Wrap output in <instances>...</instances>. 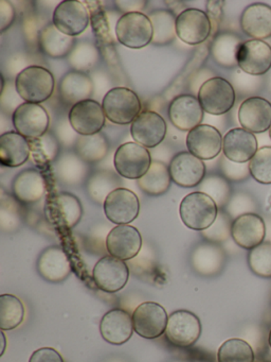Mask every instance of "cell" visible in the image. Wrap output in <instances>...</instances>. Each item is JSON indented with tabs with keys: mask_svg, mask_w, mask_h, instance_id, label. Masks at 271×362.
<instances>
[{
	"mask_svg": "<svg viewBox=\"0 0 271 362\" xmlns=\"http://www.w3.org/2000/svg\"><path fill=\"white\" fill-rule=\"evenodd\" d=\"M54 77L42 66H29L17 75L15 90L25 103H40L48 100L54 90Z\"/></svg>",
	"mask_w": 271,
	"mask_h": 362,
	"instance_id": "cell-1",
	"label": "cell"
},
{
	"mask_svg": "<svg viewBox=\"0 0 271 362\" xmlns=\"http://www.w3.org/2000/svg\"><path fill=\"white\" fill-rule=\"evenodd\" d=\"M179 214L186 228L205 230L215 222L218 206L211 197L201 192H195L184 197L180 203Z\"/></svg>",
	"mask_w": 271,
	"mask_h": 362,
	"instance_id": "cell-2",
	"label": "cell"
},
{
	"mask_svg": "<svg viewBox=\"0 0 271 362\" xmlns=\"http://www.w3.org/2000/svg\"><path fill=\"white\" fill-rule=\"evenodd\" d=\"M104 113L110 122L120 126L133 124L141 113V101L133 90L114 88L103 99Z\"/></svg>",
	"mask_w": 271,
	"mask_h": 362,
	"instance_id": "cell-3",
	"label": "cell"
},
{
	"mask_svg": "<svg viewBox=\"0 0 271 362\" xmlns=\"http://www.w3.org/2000/svg\"><path fill=\"white\" fill-rule=\"evenodd\" d=\"M119 43L131 49H141L152 43L154 29L150 18L142 12L123 14L116 25Z\"/></svg>",
	"mask_w": 271,
	"mask_h": 362,
	"instance_id": "cell-4",
	"label": "cell"
},
{
	"mask_svg": "<svg viewBox=\"0 0 271 362\" xmlns=\"http://www.w3.org/2000/svg\"><path fill=\"white\" fill-rule=\"evenodd\" d=\"M198 100L205 113L222 115L234 105L235 90L224 78H211L199 88Z\"/></svg>",
	"mask_w": 271,
	"mask_h": 362,
	"instance_id": "cell-5",
	"label": "cell"
},
{
	"mask_svg": "<svg viewBox=\"0 0 271 362\" xmlns=\"http://www.w3.org/2000/svg\"><path fill=\"white\" fill-rule=\"evenodd\" d=\"M152 156L147 148L137 143L121 145L114 153V164L121 177L139 180L147 173L152 165Z\"/></svg>",
	"mask_w": 271,
	"mask_h": 362,
	"instance_id": "cell-6",
	"label": "cell"
},
{
	"mask_svg": "<svg viewBox=\"0 0 271 362\" xmlns=\"http://www.w3.org/2000/svg\"><path fill=\"white\" fill-rule=\"evenodd\" d=\"M164 334L167 341L175 346H191L200 337V320L195 313L188 310L181 309L174 311L167 320Z\"/></svg>",
	"mask_w": 271,
	"mask_h": 362,
	"instance_id": "cell-7",
	"label": "cell"
},
{
	"mask_svg": "<svg viewBox=\"0 0 271 362\" xmlns=\"http://www.w3.org/2000/svg\"><path fill=\"white\" fill-rule=\"evenodd\" d=\"M90 22V11L78 0L61 1L53 12L52 24L61 33L76 37L82 35Z\"/></svg>",
	"mask_w": 271,
	"mask_h": 362,
	"instance_id": "cell-8",
	"label": "cell"
},
{
	"mask_svg": "<svg viewBox=\"0 0 271 362\" xmlns=\"http://www.w3.org/2000/svg\"><path fill=\"white\" fill-rule=\"evenodd\" d=\"M176 33L183 43L199 45L207 41L212 33V25L207 12L186 9L176 18Z\"/></svg>",
	"mask_w": 271,
	"mask_h": 362,
	"instance_id": "cell-9",
	"label": "cell"
},
{
	"mask_svg": "<svg viewBox=\"0 0 271 362\" xmlns=\"http://www.w3.org/2000/svg\"><path fill=\"white\" fill-rule=\"evenodd\" d=\"M93 281L102 291L116 293L126 286L129 279L128 266L124 260L114 256L102 257L92 271Z\"/></svg>",
	"mask_w": 271,
	"mask_h": 362,
	"instance_id": "cell-10",
	"label": "cell"
},
{
	"mask_svg": "<svg viewBox=\"0 0 271 362\" xmlns=\"http://www.w3.org/2000/svg\"><path fill=\"white\" fill-rule=\"evenodd\" d=\"M16 132L25 139H34L46 134L50 118L48 112L36 103H23L15 109L12 116Z\"/></svg>",
	"mask_w": 271,
	"mask_h": 362,
	"instance_id": "cell-11",
	"label": "cell"
},
{
	"mask_svg": "<svg viewBox=\"0 0 271 362\" xmlns=\"http://www.w3.org/2000/svg\"><path fill=\"white\" fill-rule=\"evenodd\" d=\"M167 315L158 303L145 302L139 305L133 313V330L144 339H157L167 329Z\"/></svg>",
	"mask_w": 271,
	"mask_h": 362,
	"instance_id": "cell-12",
	"label": "cell"
},
{
	"mask_svg": "<svg viewBox=\"0 0 271 362\" xmlns=\"http://www.w3.org/2000/svg\"><path fill=\"white\" fill-rule=\"evenodd\" d=\"M106 218L116 226L131 223L139 215V199L135 192L120 187L106 198L103 204Z\"/></svg>",
	"mask_w": 271,
	"mask_h": 362,
	"instance_id": "cell-13",
	"label": "cell"
},
{
	"mask_svg": "<svg viewBox=\"0 0 271 362\" xmlns=\"http://www.w3.org/2000/svg\"><path fill=\"white\" fill-rule=\"evenodd\" d=\"M105 119L103 107L93 99L80 101L70 109V126L80 135L97 134L104 128Z\"/></svg>",
	"mask_w": 271,
	"mask_h": 362,
	"instance_id": "cell-14",
	"label": "cell"
},
{
	"mask_svg": "<svg viewBox=\"0 0 271 362\" xmlns=\"http://www.w3.org/2000/svg\"><path fill=\"white\" fill-rule=\"evenodd\" d=\"M236 62L248 75H265L271 69V47L266 42L249 40L239 46Z\"/></svg>",
	"mask_w": 271,
	"mask_h": 362,
	"instance_id": "cell-15",
	"label": "cell"
},
{
	"mask_svg": "<svg viewBox=\"0 0 271 362\" xmlns=\"http://www.w3.org/2000/svg\"><path fill=\"white\" fill-rule=\"evenodd\" d=\"M169 169L171 181L181 187H195L205 180V163L190 152L176 154L169 163Z\"/></svg>",
	"mask_w": 271,
	"mask_h": 362,
	"instance_id": "cell-16",
	"label": "cell"
},
{
	"mask_svg": "<svg viewBox=\"0 0 271 362\" xmlns=\"http://www.w3.org/2000/svg\"><path fill=\"white\" fill-rule=\"evenodd\" d=\"M222 134L217 129L209 124H199L191 130L186 136L188 152L201 160L215 158L222 150Z\"/></svg>",
	"mask_w": 271,
	"mask_h": 362,
	"instance_id": "cell-17",
	"label": "cell"
},
{
	"mask_svg": "<svg viewBox=\"0 0 271 362\" xmlns=\"http://www.w3.org/2000/svg\"><path fill=\"white\" fill-rule=\"evenodd\" d=\"M131 134L135 143L145 148H155L164 139L167 124L156 112H141L131 124Z\"/></svg>",
	"mask_w": 271,
	"mask_h": 362,
	"instance_id": "cell-18",
	"label": "cell"
},
{
	"mask_svg": "<svg viewBox=\"0 0 271 362\" xmlns=\"http://www.w3.org/2000/svg\"><path fill=\"white\" fill-rule=\"evenodd\" d=\"M142 237L135 226L123 224L112 228L106 238L108 253L121 260H131L139 254Z\"/></svg>",
	"mask_w": 271,
	"mask_h": 362,
	"instance_id": "cell-19",
	"label": "cell"
},
{
	"mask_svg": "<svg viewBox=\"0 0 271 362\" xmlns=\"http://www.w3.org/2000/svg\"><path fill=\"white\" fill-rule=\"evenodd\" d=\"M203 107L198 98L192 95H180L169 103V117L171 124L181 131H188L198 127L203 119Z\"/></svg>",
	"mask_w": 271,
	"mask_h": 362,
	"instance_id": "cell-20",
	"label": "cell"
},
{
	"mask_svg": "<svg viewBox=\"0 0 271 362\" xmlns=\"http://www.w3.org/2000/svg\"><path fill=\"white\" fill-rule=\"evenodd\" d=\"M266 235L264 220L256 214H243L235 218L231 226V236L239 247L252 250L260 245Z\"/></svg>",
	"mask_w": 271,
	"mask_h": 362,
	"instance_id": "cell-21",
	"label": "cell"
},
{
	"mask_svg": "<svg viewBox=\"0 0 271 362\" xmlns=\"http://www.w3.org/2000/svg\"><path fill=\"white\" fill-rule=\"evenodd\" d=\"M239 122L249 132H266L271 127V103L262 97L246 99L239 107Z\"/></svg>",
	"mask_w": 271,
	"mask_h": 362,
	"instance_id": "cell-22",
	"label": "cell"
},
{
	"mask_svg": "<svg viewBox=\"0 0 271 362\" xmlns=\"http://www.w3.org/2000/svg\"><path fill=\"white\" fill-rule=\"evenodd\" d=\"M38 273L49 283H61L71 274L72 267L63 247L53 245L42 252L36 264Z\"/></svg>",
	"mask_w": 271,
	"mask_h": 362,
	"instance_id": "cell-23",
	"label": "cell"
},
{
	"mask_svg": "<svg viewBox=\"0 0 271 362\" xmlns=\"http://www.w3.org/2000/svg\"><path fill=\"white\" fill-rule=\"evenodd\" d=\"M258 150L255 136L245 129H232L224 135L222 151L227 160L231 162L239 164L250 162Z\"/></svg>",
	"mask_w": 271,
	"mask_h": 362,
	"instance_id": "cell-24",
	"label": "cell"
},
{
	"mask_svg": "<svg viewBox=\"0 0 271 362\" xmlns=\"http://www.w3.org/2000/svg\"><path fill=\"white\" fill-rule=\"evenodd\" d=\"M49 217L53 224L71 230L80 222L83 207L80 200L69 192H59L49 202Z\"/></svg>",
	"mask_w": 271,
	"mask_h": 362,
	"instance_id": "cell-25",
	"label": "cell"
},
{
	"mask_svg": "<svg viewBox=\"0 0 271 362\" xmlns=\"http://www.w3.org/2000/svg\"><path fill=\"white\" fill-rule=\"evenodd\" d=\"M100 332L102 338L110 344H124L133 336V315L123 309H112L102 317Z\"/></svg>",
	"mask_w": 271,
	"mask_h": 362,
	"instance_id": "cell-26",
	"label": "cell"
},
{
	"mask_svg": "<svg viewBox=\"0 0 271 362\" xmlns=\"http://www.w3.org/2000/svg\"><path fill=\"white\" fill-rule=\"evenodd\" d=\"M241 27L246 35L254 40L271 37V7L264 4H254L243 10Z\"/></svg>",
	"mask_w": 271,
	"mask_h": 362,
	"instance_id": "cell-27",
	"label": "cell"
},
{
	"mask_svg": "<svg viewBox=\"0 0 271 362\" xmlns=\"http://www.w3.org/2000/svg\"><path fill=\"white\" fill-rule=\"evenodd\" d=\"M29 141L18 132L10 131L0 136V163L2 166L16 168L29 160Z\"/></svg>",
	"mask_w": 271,
	"mask_h": 362,
	"instance_id": "cell-28",
	"label": "cell"
},
{
	"mask_svg": "<svg viewBox=\"0 0 271 362\" xmlns=\"http://www.w3.org/2000/svg\"><path fill=\"white\" fill-rule=\"evenodd\" d=\"M13 194L25 204L37 202L46 192V182L40 171L28 169L19 173L12 185Z\"/></svg>",
	"mask_w": 271,
	"mask_h": 362,
	"instance_id": "cell-29",
	"label": "cell"
},
{
	"mask_svg": "<svg viewBox=\"0 0 271 362\" xmlns=\"http://www.w3.org/2000/svg\"><path fill=\"white\" fill-rule=\"evenodd\" d=\"M93 84L90 78L82 71H71L61 79L59 94L64 103L76 105L87 100L92 95Z\"/></svg>",
	"mask_w": 271,
	"mask_h": 362,
	"instance_id": "cell-30",
	"label": "cell"
},
{
	"mask_svg": "<svg viewBox=\"0 0 271 362\" xmlns=\"http://www.w3.org/2000/svg\"><path fill=\"white\" fill-rule=\"evenodd\" d=\"M40 46L42 52L53 59L65 58L73 50L74 37L61 33L54 25H47L40 33Z\"/></svg>",
	"mask_w": 271,
	"mask_h": 362,
	"instance_id": "cell-31",
	"label": "cell"
},
{
	"mask_svg": "<svg viewBox=\"0 0 271 362\" xmlns=\"http://www.w3.org/2000/svg\"><path fill=\"white\" fill-rule=\"evenodd\" d=\"M191 262L198 274L212 276L218 274L224 268V254L217 245L205 243L194 250Z\"/></svg>",
	"mask_w": 271,
	"mask_h": 362,
	"instance_id": "cell-32",
	"label": "cell"
},
{
	"mask_svg": "<svg viewBox=\"0 0 271 362\" xmlns=\"http://www.w3.org/2000/svg\"><path fill=\"white\" fill-rule=\"evenodd\" d=\"M171 177L169 167L164 163H152L147 173L138 180L140 189L150 196H161L169 189Z\"/></svg>",
	"mask_w": 271,
	"mask_h": 362,
	"instance_id": "cell-33",
	"label": "cell"
},
{
	"mask_svg": "<svg viewBox=\"0 0 271 362\" xmlns=\"http://www.w3.org/2000/svg\"><path fill=\"white\" fill-rule=\"evenodd\" d=\"M241 45V39L236 35L232 33H222L214 40L211 54L214 60L222 66H235L237 65V52Z\"/></svg>",
	"mask_w": 271,
	"mask_h": 362,
	"instance_id": "cell-34",
	"label": "cell"
},
{
	"mask_svg": "<svg viewBox=\"0 0 271 362\" xmlns=\"http://www.w3.org/2000/svg\"><path fill=\"white\" fill-rule=\"evenodd\" d=\"M109 145L101 133L93 135H80L76 144V154L80 160L88 163L99 162L107 154Z\"/></svg>",
	"mask_w": 271,
	"mask_h": 362,
	"instance_id": "cell-35",
	"label": "cell"
},
{
	"mask_svg": "<svg viewBox=\"0 0 271 362\" xmlns=\"http://www.w3.org/2000/svg\"><path fill=\"white\" fill-rule=\"evenodd\" d=\"M25 307L17 296L12 294L0 296V329L12 330L23 323Z\"/></svg>",
	"mask_w": 271,
	"mask_h": 362,
	"instance_id": "cell-36",
	"label": "cell"
},
{
	"mask_svg": "<svg viewBox=\"0 0 271 362\" xmlns=\"http://www.w3.org/2000/svg\"><path fill=\"white\" fill-rule=\"evenodd\" d=\"M218 362H254V351L249 343L239 338L224 341L217 351Z\"/></svg>",
	"mask_w": 271,
	"mask_h": 362,
	"instance_id": "cell-37",
	"label": "cell"
},
{
	"mask_svg": "<svg viewBox=\"0 0 271 362\" xmlns=\"http://www.w3.org/2000/svg\"><path fill=\"white\" fill-rule=\"evenodd\" d=\"M150 22L154 29L152 43L165 45L171 43L176 35V18L169 11H156L150 14Z\"/></svg>",
	"mask_w": 271,
	"mask_h": 362,
	"instance_id": "cell-38",
	"label": "cell"
},
{
	"mask_svg": "<svg viewBox=\"0 0 271 362\" xmlns=\"http://www.w3.org/2000/svg\"><path fill=\"white\" fill-rule=\"evenodd\" d=\"M120 180L110 173H97L89 180L88 192L97 203L105 202L106 198L114 190L118 189Z\"/></svg>",
	"mask_w": 271,
	"mask_h": 362,
	"instance_id": "cell-39",
	"label": "cell"
},
{
	"mask_svg": "<svg viewBox=\"0 0 271 362\" xmlns=\"http://www.w3.org/2000/svg\"><path fill=\"white\" fill-rule=\"evenodd\" d=\"M86 4L90 5L88 6V9L90 10L91 24H92L93 31L97 35L100 46L103 49H107L110 57H112V52L114 45H112V35L109 33L105 14L100 7L99 1H86Z\"/></svg>",
	"mask_w": 271,
	"mask_h": 362,
	"instance_id": "cell-40",
	"label": "cell"
},
{
	"mask_svg": "<svg viewBox=\"0 0 271 362\" xmlns=\"http://www.w3.org/2000/svg\"><path fill=\"white\" fill-rule=\"evenodd\" d=\"M250 175L258 183L271 184V147H262L249 162Z\"/></svg>",
	"mask_w": 271,
	"mask_h": 362,
	"instance_id": "cell-41",
	"label": "cell"
},
{
	"mask_svg": "<svg viewBox=\"0 0 271 362\" xmlns=\"http://www.w3.org/2000/svg\"><path fill=\"white\" fill-rule=\"evenodd\" d=\"M248 264L258 276L271 277V243H263L250 250Z\"/></svg>",
	"mask_w": 271,
	"mask_h": 362,
	"instance_id": "cell-42",
	"label": "cell"
},
{
	"mask_svg": "<svg viewBox=\"0 0 271 362\" xmlns=\"http://www.w3.org/2000/svg\"><path fill=\"white\" fill-rule=\"evenodd\" d=\"M33 158L42 164L52 162L59 152V144L51 134L42 135L38 139H28Z\"/></svg>",
	"mask_w": 271,
	"mask_h": 362,
	"instance_id": "cell-43",
	"label": "cell"
},
{
	"mask_svg": "<svg viewBox=\"0 0 271 362\" xmlns=\"http://www.w3.org/2000/svg\"><path fill=\"white\" fill-rule=\"evenodd\" d=\"M200 192L211 197L217 206H222L230 196V186L222 177L212 175L201 182Z\"/></svg>",
	"mask_w": 271,
	"mask_h": 362,
	"instance_id": "cell-44",
	"label": "cell"
},
{
	"mask_svg": "<svg viewBox=\"0 0 271 362\" xmlns=\"http://www.w3.org/2000/svg\"><path fill=\"white\" fill-rule=\"evenodd\" d=\"M231 226L229 218L224 214H218L215 222L207 230H203V235L212 243H219L226 240L231 235Z\"/></svg>",
	"mask_w": 271,
	"mask_h": 362,
	"instance_id": "cell-45",
	"label": "cell"
},
{
	"mask_svg": "<svg viewBox=\"0 0 271 362\" xmlns=\"http://www.w3.org/2000/svg\"><path fill=\"white\" fill-rule=\"evenodd\" d=\"M29 362H64L63 357L52 347H42L32 354Z\"/></svg>",
	"mask_w": 271,
	"mask_h": 362,
	"instance_id": "cell-46",
	"label": "cell"
},
{
	"mask_svg": "<svg viewBox=\"0 0 271 362\" xmlns=\"http://www.w3.org/2000/svg\"><path fill=\"white\" fill-rule=\"evenodd\" d=\"M224 173L229 179L234 180V181H239V180L245 179L247 177L249 171V165L243 166V165L239 164V163H233L231 160H226L224 163Z\"/></svg>",
	"mask_w": 271,
	"mask_h": 362,
	"instance_id": "cell-47",
	"label": "cell"
},
{
	"mask_svg": "<svg viewBox=\"0 0 271 362\" xmlns=\"http://www.w3.org/2000/svg\"><path fill=\"white\" fill-rule=\"evenodd\" d=\"M15 18V11L11 3L1 0L0 1V31L4 33L12 25Z\"/></svg>",
	"mask_w": 271,
	"mask_h": 362,
	"instance_id": "cell-48",
	"label": "cell"
},
{
	"mask_svg": "<svg viewBox=\"0 0 271 362\" xmlns=\"http://www.w3.org/2000/svg\"><path fill=\"white\" fill-rule=\"evenodd\" d=\"M222 1H209L207 4V14L212 25V33H216L220 18H222Z\"/></svg>",
	"mask_w": 271,
	"mask_h": 362,
	"instance_id": "cell-49",
	"label": "cell"
},
{
	"mask_svg": "<svg viewBox=\"0 0 271 362\" xmlns=\"http://www.w3.org/2000/svg\"><path fill=\"white\" fill-rule=\"evenodd\" d=\"M1 337H2V351L0 355H4V349H6V336H4V330H1Z\"/></svg>",
	"mask_w": 271,
	"mask_h": 362,
	"instance_id": "cell-50",
	"label": "cell"
},
{
	"mask_svg": "<svg viewBox=\"0 0 271 362\" xmlns=\"http://www.w3.org/2000/svg\"><path fill=\"white\" fill-rule=\"evenodd\" d=\"M268 343H269V346L271 347V330H270V332H269Z\"/></svg>",
	"mask_w": 271,
	"mask_h": 362,
	"instance_id": "cell-51",
	"label": "cell"
},
{
	"mask_svg": "<svg viewBox=\"0 0 271 362\" xmlns=\"http://www.w3.org/2000/svg\"><path fill=\"white\" fill-rule=\"evenodd\" d=\"M269 136H270V139H271V127H270V129H269Z\"/></svg>",
	"mask_w": 271,
	"mask_h": 362,
	"instance_id": "cell-52",
	"label": "cell"
},
{
	"mask_svg": "<svg viewBox=\"0 0 271 362\" xmlns=\"http://www.w3.org/2000/svg\"><path fill=\"white\" fill-rule=\"evenodd\" d=\"M175 362H183V361H175Z\"/></svg>",
	"mask_w": 271,
	"mask_h": 362,
	"instance_id": "cell-53",
	"label": "cell"
}]
</instances>
